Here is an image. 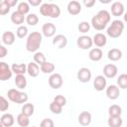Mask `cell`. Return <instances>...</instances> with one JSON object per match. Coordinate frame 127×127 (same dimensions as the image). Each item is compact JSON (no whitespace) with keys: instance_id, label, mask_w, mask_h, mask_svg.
Segmentation results:
<instances>
[{"instance_id":"obj_45","label":"cell","mask_w":127,"mask_h":127,"mask_svg":"<svg viewBox=\"0 0 127 127\" xmlns=\"http://www.w3.org/2000/svg\"><path fill=\"white\" fill-rule=\"evenodd\" d=\"M28 3L30 5H32V6H38V5H40L42 3V0H29Z\"/></svg>"},{"instance_id":"obj_24","label":"cell","mask_w":127,"mask_h":127,"mask_svg":"<svg viewBox=\"0 0 127 127\" xmlns=\"http://www.w3.org/2000/svg\"><path fill=\"white\" fill-rule=\"evenodd\" d=\"M107 57L112 62H117L122 58V52L119 49H111L108 51Z\"/></svg>"},{"instance_id":"obj_3","label":"cell","mask_w":127,"mask_h":127,"mask_svg":"<svg viewBox=\"0 0 127 127\" xmlns=\"http://www.w3.org/2000/svg\"><path fill=\"white\" fill-rule=\"evenodd\" d=\"M40 13L45 17L58 18L61 15V9L57 4L54 3H44L40 7Z\"/></svg>"},{"instance_id":"obj_33","label":"cell","mask_w":127,"mask_h":127,"mask_svg":"<svg viewBox=\"0 0 127 127\" xmlns=\"http://www.w3.org/2000/svg\"><path fill=\"white\" fill-rule=\"evenodd\" d=\"M34 62L37 64H40V66L43 64H45L47 61H46V57H45V55L43 54V53H41V52H37V53H35V55H34Z\"/></svg>"},{"instance_id":"obj_47","label":"cell","mask_w":127,"mask_h":127,"mask_svg":"<svg viewBox=\"0 0 127 127\" xmlns=\"http://www.w3.org/2000/svg\"><path fill=\"white\" fill-rule=\"evenodd\" d=\"M124 21H125V22L127 23V12H126V13L124 14Z\"/></svg>"},{"instance_id":"obj_27","label":"cell","mask_w":127,"mask_h":127,"mask_svg":"<svg viewBox=\"0 0 127 127\" xmlns=\"http://www.w3.org/2000/svg\"><path fill=\"white\" fill-rule=\"evenodd\" d=\"M15 84L19 89H24L27 86V78L24 74H18L15 77Z\"/></svg>"},{"instance_id":"obj_31","label":"cell","mask_w":127,"mask_h":127,"mask_svg":"<svg viewBox=\"0 0 127 127\" xmlns=\"http://www.w3.org/2000/svg\"><path fill=\"white\" fill-rule=\"evenodd\" d=\"M34 111H35V107L32 103H25L22 107V113L29 117L34 114Z\"/></svg>"},{"instance_id":"obj_14","label":"cell","mask_w":127,"mask_h":127,"mask_svg":"<svg viewBox=\"0 0 127 127\" xmlns=\"http://www.w3.org/2000/svg\"><path fill=\"white\" fill-rule=\"evenodd\" d=\"M53 45L58 49H63L67 45V39H66L65 36H64L62 34H59V35L54 37Z\"/></svg>"},{"instance_id":"obj_2","label":"cell","mask_w":127,"mask_h":127,"mask_svg":"<svg viewBox=\"0 0 127 127\" xmlns=\"http://www.w3.org/2000/svg\"><path fill=\"white\" fill-rule=\"evenodd\" d=\"M42 44V34L40 32H32L29 34L26 41V49L28 52L34 53L38 51Z\"/></svg>"},{"instance_id":"obj_30","label":"cell","mask_w":127,"mask_h":127,"mask_svg":"<svg viewBox=\"0 0 127 127\" xmlns=\"http://www.w3.org/2000/svg\"><path fill=\"white\" fill-rule=\"evenodd\" d=\"M122 113V109L119 105L113 104L108 108V114L109 116H120Z\"/></svg>"},{"instance_id":"obj_46","label":"cell","mask_w":127,"mask_h":127,"mask_svg":"<svg viewBox=\"0 0 127 127\" xmlns=\"http://www.w3.org/2000/svg\"><path fill=\"white\" fill-rule=\"evenodd\" d=\"M6 1L9 4L10 7H13V6H15L17 4V0H6Z\"/></svg>"},{"instance_id":"obj_5","label":"cell","mask_w":127,"mask_h":127,"mask_svg":"<svg viewBox=\"0 0 127 127\" xmlns=\"http://www.w3.org/2000/svg\"><path fill=\"white\" fill-rule=\"evenodd\" d=\"M8 98L10 101L14 102V103H18V104H22V103H26L28 100V94L25 92H22L18 89L15 88H11L8 90L7 92Z\"/></svg>"},{"instance_id":"obj_25","label":"cell","mask_w":127,"mask_h":127,"mask_svg":"<svg viewBox=\"0 0 127 127\" xmlns=\"http://www.w3.org/2000/svg\"><path fill=\"white\" fill-rule=\"evenodd\" d=\"M11 69L14 73H16V75L25 74V72H27V65L25 64H13Z\"/></svg>"},{"instance_id":"obj_38","label":"cell","mask_w":127,"mask_h":127,"mask_svg":"<svg viewBox=\"0 0 127 127\" xmlns=\"http://www.w3.org/2000/svg\"><path fill=\"white\" fill-rule=\"evenodd\" d=\"M78 31L80 32V33H87L88 31H89V29H90V24L88 23V22H86V21H82V22H80L79 24H78Z\"/></svg>"},{"instance_id":"obj_15","label":"cell","mask_w":127,"mask_h":127,"mask_svg":"<svg viewBox=\"0 0 127 127\" xmlns=\"http://www.w3.org/2000/svg\"><path fill=\"white\" fill-rule=\"evenodd\" d=\"M80 11H81V5H80L79 2L74 1V0L68 2V4H67V12L70 15H73V16L77 15V14L80 13Z\"/></svg>"},{"instance_id":"obj_28","label":"cell","mask_w":127,"mask_h":127,"mask_svg":"<svg viewBox=\"0 0 127 127\" xmlns=\"http://www.w3.org/2000/svg\"><path fill=\"white\" fill-rule=\"evenodd\" d=\"M17 123L19 124V126L21 127H28L29 124H30V119H29V116L23 114L22 112L20 114H18L17 116Z\"/></svg>"},{"instance_id":"obj_12","label":"cell","mask_w":127,"mask_h":127,"mask_svg":"<svg viewBox=\"0 0 127 127\" xmlns=\"http://www.w3.org/2000/svg\"><path fill=\"white\" fill-rule=\"evenodd\" d=\"M56 26L53 23H45L42 27V33L45 37L51 38L56 34Z\"/></svg>"},{"instance_id":"obj_21","label":"cell","mask_w":127,"mask_h":127,"mask_svg":"<svg viewBox=\"0 0 127 127\" xmlns=\"http://www.w3.org/2000/svg\"><path fill=\"white\" fill-rule=\"evenodd\" d=\"M40 67H39V64H37L36 63H29L27 64V72L30 76L32 77H36L39 75V72H40Z\"/></svg>"},{"instance_id":"obj_4","label":"cell","mask_w":127,"mask_h":127,"mask_svg":"<svg viewBox=\"0 0 127 127\" xmlns=\"http://www.w3.org/2000/svg\"><path fill=\"white\" fill-rule=\"evenodd\" d=\"M124 31V23L121 20H114L107 28V35L111 38H118Z\"/></svg>"},{"instance_id":"obj_19","label":"cell","mask_w":127,"mask_h":127,"mask_svg":"<svg viewBox=\"0 0 127 127\" xmlns=\"http://www.w3.org/2000/svg\"><path fill=\"white\" fill-rule=\"evenodd\" d=\"M2 42L4 45L11 46L15 43V35L11 31H6L2 34Z\"/></svg>"},{"instance_id":"obj_22","label":"cell","mask_w":127,"mask_h":127,"mask_svg":"<svg viewBox=\"0 0 127 127\" xmlns=\"http://www.w3.org/2000/svg\"><path fill=\"white\" fill-rule=\"evenodd\" d=\"M0 121H1V124H3L5 127H12L13 124L15 123V119H14V116L10 113H5L1 116L0 118Z\"/></svg>"},{"instance_id":"obj_32","label":"cell","mask_w":127,"mask_h":127,"mask_svg":"<svg viewBox=\"0 0 127 127\" xmlns=\"http://www.w3.org/2000/svg\"><path fill=\"white\" fill-rule=\"evenodd\" d=\"M117 84L122 89H126L127 88V74L126 73H122V74H120L118 76Z\"/></svg>"},{"instance_id":"obj_7","label":"cell","mask_w":127,"mask_h":127,"mask_svg":"<svg viewBox=\"0 0 127 127\" xmlns=\"http://www.w3.org/2000/svg\"><path fill=\"white\" fill-rule=\"evenodd\" d=\"M12 73H13V71L10 68V66L6 63L1 62L0 63V80L1 81L8 80L9 78H11Z\"/></svg>"},{"instance_id":"obj_42","label":"cell","mask_w":127,"mask_h":127,"mask_svg":"<svg viewBox=\"0 0 127 127\" xmlns=\"http://www.w3.org/2000/svg\"><path fill=\"white\" fill-rule=\"evenodd\" d=\"M40 127H55V123L51 118H45L40 123Z\"/></svg>"},{"instance_id":"obj_36","label":"cell","mask_w":127,"mask_h":127,"mask_svg":"<svg viewBox=\"0 0 127 127\" xmlns=\"http://www.w3.org/2000/svg\"><path fill=\"white\" fill-rule=\"evenodd\" d=\"M16 35H17V37L20 38V39L25 38V37L28 35V28H27L26 26H23V25L19 26L18 29H17V31H16Z\"/></svg>"},{"instance_id":"obj_1","label":"cell","mask_w":127,"mask_h":127,"mask_svg":"<svg viewBox=\"0 0 127 127\" xmlns=\"http://www.w3.org/2000/svg\"><path fill=\"white\" fill-rule=\"evenodd\" d=\"M110 13L107 10H100L91 18V25L95 30L101 31L106 28L107 24L110 22Z\"/></svg>"},{"instance_id":"obj_48","label":"cell","mask_w":127,"mask_h":127,"mask_svg":"<svg viewBox=\"0 0 127 127\" xmlns=\"http://www.w3.org/2000/svg\"><path fill=\"white\" fill-rule=\"evenodd\" d=\"M0 127H5V126H4L3 124H0Z\"/></svg>"},{"instance_id":"obj_9","label":"cell","mask_w":127,"mask_h":127,"mask_svg":"<svg viewBox=\"0 0 127 127\" xmlns=\"http://www.w3.org/2000/svg\"><path fill=\"white\" fill-rule=\"evenodd\" d=\"M76 75H77V79L80 82H83V83L88 82L91 79V71L87 67H81V68H79Z\"/></svg>"},{"instance_id":"obj_23","label":"cell","mask_w":127,"mask_h":127,"mask_svg":"<svg viewBox=\"0 0 127 127\" xmlns=\"http://www.w3.org/2000/svg\"><path fill=\"white\" fill-rule=\"evenodd\" d=\"M11 21L13 24L21 26V24H23L25 21V16H24V14L20 13L19 11H14L11 15Z\"/></svg>"},{"instance_id":"obj_29","label":"cell","mask_w":127,"mask_h":127,"mask_svg":"<svg viewBox=\"0 0 127 127\" xmlns=\"http://www.w3.org/2000/svg\"><path fill=\"white\" fill-rule=\"evenodd\" d=\"M40 68H41V71H43L44 73H52V72L55 70L56 66H55V64H54L53 63L46 62L45 64H43L40 66Z\"/></svg>"},{"instance_id":"obj_34","label":"cell","mask_w":127,"mask_h":127,"mask_svg":"<svg viewBox=\"0 0 127 127\" xmlns=\"http://www.w3.org/2000/svg\"><path fill=\"white\" fill-rule=\"evenodd\" d=\"M17 11H19L20 13H22L24 15L27 14L30 11V5H29V3L28 2H25V1L20 2L18 4V10Z\"/></svg>"},{"instance_id":"obj_6","label":"cell","mask_w":127,"mask_h":127,"mask_svg":"<svg viewBox=\"0 0 127 127\" xmlns=\"http://www.w3.org/2000/svg\"><path fill=\"white\" fill-rule=\"evenodd\" d=\"M63 83H64L63 76L60 73H57V72L53 73L49 77V85L54 89H59L60 87H62Z\"/></svg>"},{"instance_id":"obj_49","label":"cell","mask_w":127,"mask_h":127,"mask_svg":"<svg viewBox=\"0 0 127 127\" xmlns=\"http://www.w3.org/2000/svg\"><path fill=\"white\" fill-rule=\"evenodd\" d=\"M126 127H127V125H126Z\"/></svg>"},{"instance_id":"obj_37","label":"cell","mask_w":127,"mask_h":127,"mask_svg":"<svg viewBox=\"0 0 127 127\" xmlns=\"http://www.w3.org/2000/svg\"><path fill=\"white\" fill-rule=\"evenodd\" d=\"M50 110L54 113V114H61L63 111V106L56 103L55 101H52L50 104Z\"/></svg>"},{"instance_id":"obj_10","label":"cell","mask_w":127,"mask_h":127,"mask_svg":"<svg viewBox=\"0 0 127 127\" xmlns=\"http://www.w3.org/2000/svg\"><path fill=\"white\" fill-rule=\"evenodd\" d=\"M117 72H118V68L113 64H107L103 67V74L107 78H113V77H115L116 74H117Z\"/></svg>"},{"instance_id":"obj_16","label":"cell","mask_w":127,"mask_h":127,"mask_svg":"<svg viewBox=\"0 0 127 127\" xmlns=\"http://www.w3.org/2000/svg\"><path fill=\"white\" fill-rule=\"evenodd\" d=\"M111 13H112L113 16H116V17L123 15L124 14V5L121 2H118V1L112 3V5H111Z\"/></svg>"},{"instance_id":"obj_41","label":"cell","mask_w":127,"mask_h":127,"mask_svg":"<svg viewBox=\"0 0 127 127\" xmlns=\"http://www.w3.org/2000/svg\"><path fill=\"white\" fill-rule=\"evenodd\" d=\"M53 101H55L56 103H58V104L62 105L63 107L66 104V98H65L64 95H61V94L56 95V97L54 98V100H53Z\"/></svg>"},{"instance_id":"obj_26","label":"cell","mask_w":127,"mask_h":127,"mask_svg":"<svg viewBox=\"0 0 127 127\" xmlns=\"http://www.w3.org/2000/svg\"><path fill=\"white\" fill-rule=\"evenodd\" d=\"M123 120L120 116H109L107 124L109 127H121Z\"/></svg>"},{"instance_id":"obj_43","label":"cell","mask_w":127,"mask_h":127,"mask_svg":"<svg viewBox=\"0 0 127 127\" xmlns=\"http://www.w3.org/2000/svg\"><path fill=\"white\" fill-rule=\"evenodd\" d=\"M7 53H8L7 49H6L4 46H0V58H1V59L4 58V57L7 55Z\"/></svg>"},{"instance_id":"obj_44","label":"cell","mask_w":127,"mask_h":127,"mask_svg":"<svg viewBox=\"0 0 127 127\" xmlns=\"http://www.w3.org/2000/svg\"><path fill=\"white\" fill-rule=\"evenodd\" d=\"M83 4H84L87 8H90V7H92V6L95 4V0H84V1H83Z\"/></svg>"},{"instance_id":"obj_11","label":"cell","mask_w":127,"mask_h":127,"mask_svg":"<svg viewBox=\"0 0 127 127\" xmlns=\"http://www.w3.org/2000/svg\"><path fill=\"white\" fill-rule=\"evenodd\" d=\"M106 84H107V81H106V77L104 75H97V76H95V78L93 80V86H94L95 90L102 91L106 87Z\"/></svg>"},{"instance_id":"obj_13","label":"cell","mask_w":127,"mask_h":127,"mask_svg":"<svg viewBox=\"0 0 127 127\" xmlns=\"http://www.w3.org/2000/svg\"><path fill=\"white\" fill-rule=\"evenodd\" d=\"M119 95H120V90H119V87L117 85L111 84L106 88V96L109 99L115 100L119 97Z\"/></svg>"},{"instance_id":"obj_17","label":"cell","mask_w":127,"mask_h":127,"mask_svg":"<svg viewBox=\"0 0 127 127\" xmlns=\"http://www.w3.org/2000/svg\"><path fill=\"white\" fill-rule=\"evenodd\" d=\"M78 123L82 126H87L91 123V114L88 111H82L78 115Z\"/></svg>"},{"instance_id":"obj_20","label":"cell","mask_w":127,"mask_h":127,"mask_svg":"<svg viewBox=\"0 0 127 127\" xmlns=\"http://www.w3.org/2000/svg\"><path fill=\"white\" fill-rule=\"evenodd\" d=\"M103 57V53L101 51V49L99 48H94V49H91L89 51V54H88V58L93 61V62H98L102 59Z\"/></svg>"},{"instance_id":"obj_35","label":"cell","mask_w":127,"mask_h":127,"mask_svg":"<svg viewBox=\"0 0 127 127\" xmlns=\"http://www.w3.org/2000/svg\"><path fill=\"white\" fill-rule=\"evenodd\" d=\"M26 22L30 25V26H36L39 22V17L36 15V14H29L27 17H26Z\"/></svg>"},{"instance_id":"obj_18","label":"cell","mask_w":127,"mask_h":127,"mask_svg":"<svg viewBox=\"0 0 127 127\" xmlns=\"http://www.w3.org/2000/svg\"><path fill=\"white\" fill-rule=\"evenodd\" d=\"M92 40H93V44H94L96 47H99V48L104 47V46L106 45V43H107L106 36H105L104 34H102V33H97V34H95Z\"/></svg>"},{"instance_id":"obj_39","label":"cell","mask_w":127,"mask_h":127,"mask_svg":"<svg viewBox=\"0 0 127 127\" xmlns=\"http://www.w3.org/2000/svg\"><path fill=\"white\" fill-rule=\"evenodd\" d=\"M10 6H9V4L7 3V1L6 0H3V1H1V3H0V15H5V14H7L9 11H10Z\"/></svg>"},{"instance_id":"obj_8","label":"cell","mask_w":127,"mask_h":127,"mask_svg":"<svg viewBox=\"0 0 127 127\" xmlns=\"http://www.w3.org/2000/svg\"><path fill=\"white\" fill-rule=\"evenodd\" d=\"M76 45L82 50H88L93 45V40L88 36H80L76 41Z\"/></svg>"},{"instance_id":"obj_40","label":"cell","mask_w":127,"mask_h":127,"mask_svg":"<svg viewBox=\"0 0 127 127\" xmlns=\"http://www.w3.org/2000/svg\"><path fill=\"white\" fill-rule=\"evenodd\" d=\"M8 108H9V102H8V100L4 96H1L0 97V110L2 112H4Z\"/></svg>"}]
</instances>
